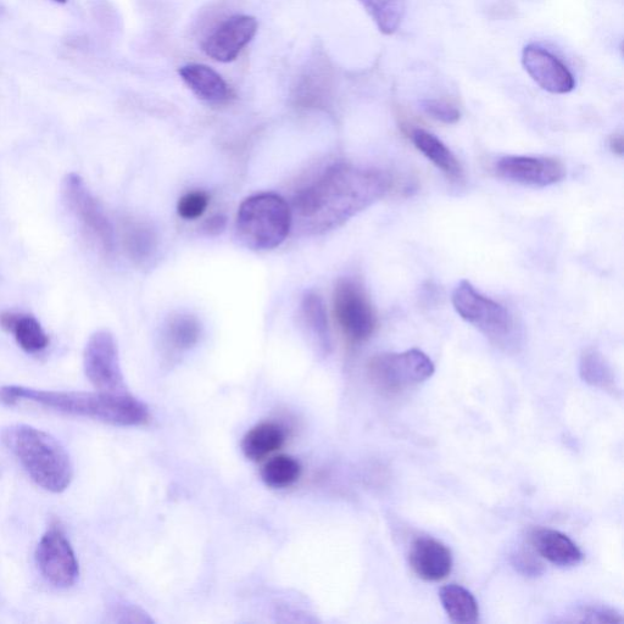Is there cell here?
Returning <instances> with one entry per match:
<instances>
[{"label":"cell","mask_w":624,"mask_h":624,"mask_svg":"<svg viewBox=\"0 0 624 624\" xmlns=\"http://www.w3.org/2000/svg\"><path fill=\"white\" fill-rule=\"evenodd\" d=\"M392 177L373 167L339 163L299 191L293 225L306 234L336 230L390 192Z\"/></svg>","instance_id":"obj_1"},{"label":"cell","mask_w":624,"mask_h":624,"mask_svg":"<svg viewBox=\"0 0 624 624\" xmlns=\"http://www.w3.org/2000/svg\"><path fill=\"white\" fill-rule=\"evenodd\" d=\"M0 404H33L61 414L86 417L120 427H137L150 419L149 408L130 393L54 392L22 386L0 387Z\"/></svg>","instance_id":"obj_2"},{"label":"cell","mask_w":624,"mask_h":624,"mask_svg":"<svg viewBox=\"0 0 624 624\" xmlns=\"http://www.w3.org/2000/svg\"><path fill=\"white\" fill-rule=\"evenodd\" d=\"M2 442L38 487L54 494L70 487L74 466L52 434L29 425H11L3 429Z\"/></svg>","instance_id":"obj_3"},{"label":"cell","mask_w":624,"mask_h":624,"mask_svg":"<svg viewBox=\"0 0 624 624\" xmlns=\"http://www.w3.org/2000/svg\"><path fill=\"white\" fill-rule=\"evenodd\" d=\"M293 227L291 205L280 195L261 193L239 206L236 232L239 241L252 250H272L286 241Z\"/></svg>","instance_id":"obj_4"},{"label":"cell","mask_w":624,"mask_h":624,"mask_svg":"<svg viewBox=\"0 0 624 624\" xmlns=\"http://www.w3.org/2000/svg\"><path fill=\"white\" fill-rule=\"evenodd\" d=\"M454 309L462 320L486 336L500 348L509 349L517 343L515 317L505 306L484 297L468 281H461L453 293Z\"/></svg>","instance_id":"obj_5"},{"label":"cell","mask_w":624,"mask_h":624,"mask_svg":"<svg viewBox=\"0 0 624 624\" xmlns=\"http://www.w3.org/2000/svg\"><path fill=\"white\" fill-rule=\"evenodd\" d=\"M434 371L432 360L420 349L376 355L367 365V375L373 386L390 395L419 386L429 380Z\"/></svg>","instance_id":"obj_6"},{"label":"cell","mask_w":624,"mask_h":624,"mask_svg":"<svg viewBox=\"0 0 624 624\" xmlns=\"http://www.w3.org/2000/svg\"><path fill=\"white\" fill-rule=\"evenodd\" d=\"M63 195L66 205L80 221L88 236L97 243L105 255H113L116 248L114 227L83 178L75 172L66 175L63 181Z\"/></svg>","instance_id":"obj_7"},{"label":"cell","mask_w":624,"mask_h":624,"mask_svg":"<svg viewBox=\"0 0 624 624\" xmlns=\"http://www.w3.org/2000/svg\"><path fill=\"white\" fill-rule=\"evenodd\" d=\"M334 316L351 343H364L375 333L377 315L359 282L339 281L333 295Z\"/></svg>","instance_id":"obj_8"},{"label":"cell","mask_w":624,"mask_h":624,"mask_svg":"<svg viewBox=\"0 0 624 624\" xmlns=\"http://www.w3.org/2000/svg\"><path fill=\"white\" fill-rule=\"evenodd\" d=\"M83 369L88 381L102 393H128L121 370L119 348L109 331H97L89 337L83 351Z\"/></svg>","instance_id":"obj_9"},{"label":"cell","mask_w":624,"mask_h":624,"mask_svg":"<svg viewBox=\"0 0 624 624\" xmlns=\"http://www.w3.org/2000/svg\"><path fill=\"white\" fill-rule=\"evenodd\" d=\"M36 559L39 571L57 588H70L80 576V566L74 549L57 528L49 529L37 546Z\"/></svg>","instance_id":"obj_10"},{"label":"cell","mask_w":624,"mask_h":624,"mask_svg":"<svg viewBox=\"0 0 624 624\" xmlns=\"http://www.w3.org/2000/svg\"><path fill=\"white\" fill-rule=\"evenodd\" d=\"M258 30L259 22L254 16H230L204 38L202 50L217 63H232L252 43Z\"/></svg>","instance_id":"obj_11"},{"label":"cell","mask_w":624,"mask_h":624,"mask_svg":"<svg viewBox=\"0 0 624 624\" xmlns=\"http://www.w3.org/2000/svg\"><path fill=\"white\" fill-rule=\"evenodd\" d=\"M494 171L506 181L538 188L554 186L566 176L559 160L522 155L503 156L495 163Z\"/></svg>","instance_id":"obj_12"},{"label":"cell","mask_w":624,"mask_h":624,"mask_svg":"<svg viewBox=\"0 0 624 624\" xmlns=\"http://www.w3.org/2000/svg\"><path fill=\"white\" fill-rule=\"evenodd\" d=\"M522 64L529 77L546 92L567 94L576 88V78L570 68L540 44L531 43L523 49Z\"/></svg>","instance_id":"obj_13"},{"label":"cell","mask_w":624,"mask_h":624,"mask_svg":"<svg viewBox=\"0 0 624 624\" xmlns=\"http://www.w3.org/2000/svg\"><path fill=\"white\" fill-rule=\"evenodd\" d=\"M334 74L330 60L322 52H317L306 63L300 74L297 87L294 88V99L303 107H321L331 99Z\"/></svg>","instance_id":"obj_14"},{"label":"cell","mask_w":624,"mask_h":624,"mask_svg":"<svg viewBox=\"0 0 624 624\" xmlns=\"http://www.w3.org/2000/svg\"><path fill=\"white\" fill-rule=\"evenodd\" d=\"M409 562L415 575L426 582H439L453 570L451 551L439 540L419 538L411 545Z\"/></svg>","instance_id":"obj_15"},{"label":"cell","mask_w":624,"mask_h":624,"mask_svg":"<svg viewBox=\"0 0 624 624\" xmlns=\"http://www.w3.org/2000/svg\"><path fill=\"white\" fill-rule=\"evenodd\" d=\"M178 75L195 97L209 105H225L234 98L232 88L219 72L204 64H187L178 69Z\"/></svg>","instance_id":"obj_16"},{"label":"cell","mask_w":624,"mask_h":624,"mask_svg":"<svg viewBox=\"0 0 624 624\" xmlns=\"http://www.w3.org/2000/svg\"><path fill=\"white\" fill-rule=\"evenodd\" d=\"M531 544L540 557L555 566L575 567L583 560L582 551L577 544L566 534L555 529H534Z\"/></svg>","instance_id":"obj_17"},{"label":"cell","mask_w":624,"mask_h":624,"mask_svg":"<svg viewBox=\"0 0 624 624\" xmlns=\"http://www.w3.org/2000/svg\"><path fill=\"white\" fill-rule=\"evenodd\" d=\"M0 326L13 334L16 343L26 353L38 354L48 348V334L36 317L20 312H3L0 315Z\"/></svg>","instance_id":"obj_18"},{"label":"cell","mask_w":624,"mask_h":624,"mask_svg":"<svg viewBox=\"0 0 624 624\" xmlns=\"http://www.w3.org/2000/svg\"><path fill=\"white\" fill-rule=\"evenodd\" d=\"M411 139L416 149L450 180L458 182L464 177L459 159L433 133L416 128L411 133Z\"/></svg>","instance_id":"obj_19"},{"label":"cell","mask_w":624,"mask_h":624,"mask_svg":"<svg viewBox=\"0 0 624 624\" xmlns=\"http://www.w3.org/2000/svg\"><path fill=\"white\" fill-rule=\"evenodd\" d=\"M286 442V432L273 422H263L250 428L241 443L242 453L250 461H263L276 453Z\"/></svg>","instance_id":"obj_20"},{"label":"cell","mask_w":624,"mask_h":624,"mask_svg":"<svg viewBox=\"0 0 624 624\" xmlns=\"http://www.w3.org/2000/svg\"><path fill=\"white\" fill-rule=\"evenodd\" d=\"M440 603L450 621L456 624H472L478 621L479 607L475 596L461 585H445L439 592Z\"/></svg>","instance_id":"obj_21"},{"label":"cell","mask_w":624,"mask_h":624,"mask_svg":"<svg viewBox=\"0 0 624 624\" xmlns=\"http://www.w3.org/2000/svg\"><path fill=\"white\" fill-rule=\"evenodd\" d=\"M579 375L582 380L594 388L604 390L616 397L620 392L617 387L614 370L600 351L587 349L579 361Z\"/></svg>","instance_id":"obj_22"},{"label":"cell","mask_w":624,"mask_h":624,"mask_svg":"<svg viewBox=\"0 0 624 624\" xmlns=\"http://www.w3.org/2000/svg\"><path fill=\"white\" fill-rule=\"evenodd\" d=\"M377 29L392 36L399 30L406 13V0H359Z\"/></svg>","instance_id":"obj_23"},{"label":"cell","mask_w":624,"mask_h":624,"mask_svg":"<svg viewBox=\"0 0 624 624\" xmlns=\"http://www.w3.org/2000/svg\"><path fill=\"white\" fill-rule=\"evenodd\" d=\"M260 476L267 487L272 489L288 488L293 486L302 476V465L293 456H273L261 468Z\"/></svg>","instance_id":"obj_24"},{"label":"cell","mask_w":624,"mask_h":624,"mask_svg":"<svg viewBox=\"0 0 624 624\" xmlns=\"http://www.w3.org/2000/svg\"><path fill=\"white\" fill-rule=\"evenodd\" d=\"M122 243L130 258L138 264H143L153 254L155 238L148 226L127 220L122 225Z\"/></svg>","instance_id":"obj_25"},{"label":"cell","mask_w":624,"mask_h":624,"mask_svg":"<svg viewBox=\"0 0 624 624\" xmlns=\"http://www.w3.org/2000/svg\"><path fill=\"white\" fill-rule=\"evenodd\" d=\"M200 332L199 321L195 317L178 315L172 317L167 326V343L176 351H186L199 342Z\"/></svg>","instance_id":"obj_26"},{"label":"cell","mask_w":624,"mask_h":624,"mask_svg":"<svg viewBox=\"0 0 624 624\" xmlns=\"http://www.w3.org/2000/svg\"><path fill=\"white\" fill-rule=\"evenodd\" d=\"M302 316L309 331L319 339L321 344L328 345L330 333H328L327 312L319 295L315 293L305 295L302 303Z\"/></svg>","instance_id":"obj_27"},{"label":"cell","mask_w":624,"mask_h":624,"mask_svg":"<svg viewBox=\"0 0 624 624\" xmlns=\"http://www.w3.org/2000/svg\"><path fill=\"white\" fill-rule=\"evenodd\" d=\"M423 111L433 120L453 125L461 119V111L456 105L444 99H426L421 103Z\"/></svg>","instance_id":"obj_28"},{"label":"cell","mask_w":624,"mask_h":624,"mask_svg":"<svg viewBox=\"0 0 624 624\" xmlns=\"http://www.w3.org/2000/svg\"><path fill=\"white\" fill-rule=\"evenodd\" d=\"M209 197L204 192H191L180 199L177 205L178 215L185 220H197L208 209Z\"/></svg>","instance_id":"obj_29"},{"label":"cell","mask_w":624,"mask_h":624,"mask_svg":"<svg viewBox=\"0 0 624 624\" xmlns=\"http://www.w3.org/2000/svg\"><path fill=\"white\" fill-rule=\"evenodd\" d=\"M578 616L582 622L592 623H617L622 622V617L616 611L600 606H585L579 609Z\"/></svg>","instance_id":"obj_30"},{"label":"cell","mask_w":624,"mask_h":624,"mask_svg":"<svg viewBox=\"0 0 624 624\" xmlns=\"http://www.w3.org/2000/svg\"><path fill=\"white\" fill-rule=\"evenodd\" d=\"M609 146L611 149V152L618 155V156H622L624 153V138L621 135V133H616V135L611 136L610 141H609Z\"/></svg>","instance_id":"obj_31"},{"label":"cell","mask_w":624,"mask_h":624,"mask_svg":"<svg viewBox=\"0 0 624 624\" xmlns=\"http://www.w3.org/2000/svg\"><path fill=\"white\" fill-rule=\"evenodd\" d=\"M54 2L58 4H66L69 2V0H54Z\"/></svg>","instance_id":"obj_32"}]
</instances>
